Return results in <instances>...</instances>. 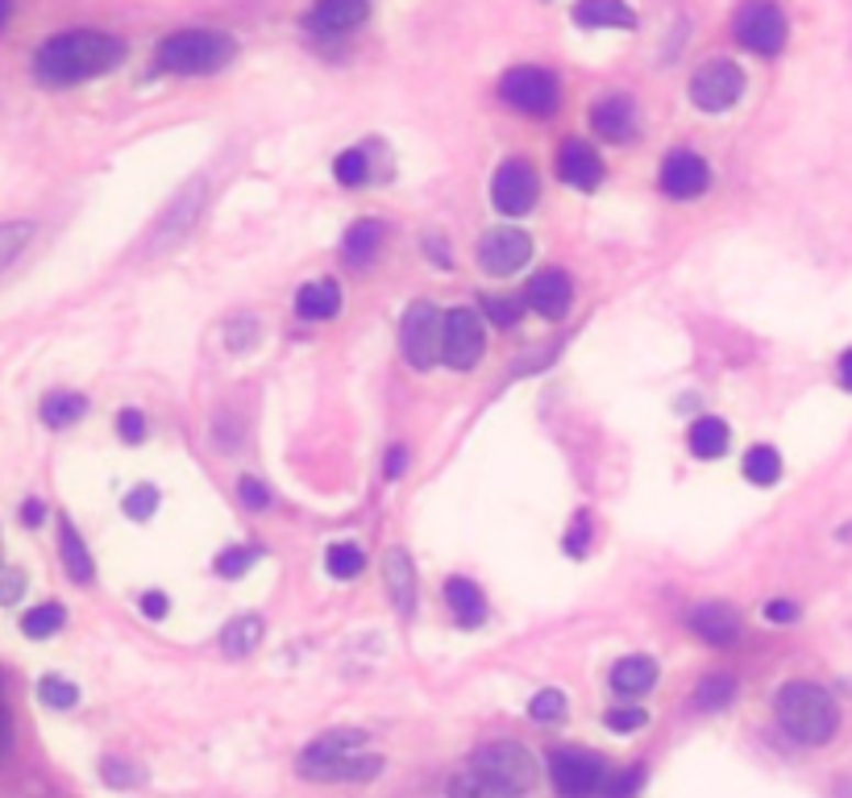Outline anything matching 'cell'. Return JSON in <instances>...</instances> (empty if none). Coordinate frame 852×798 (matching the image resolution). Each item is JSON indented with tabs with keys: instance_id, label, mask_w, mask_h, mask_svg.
Returning a JSON list of instances; mask_svg holds the SVG:
<instances>
[{
	"instance_id": "cell-1",
	"label": "cell",
	"mask_w": 852,
	"mask_h": 798,
	"mask_svg": "<svg viewBox=\"0 0 852 798\" xmlns=\"http://www.w3.org/2000/svg\"><path fill=\"white\" fill-rule=\"evenodd\" d=\"M125 58V42L117 34H100V30H71V34H55L38 46L34 55V76L51 88H71L84 79L109 76Z\"/></svg>"
},
{
	"instance_id": "cell-2",
	"label": "cell",
	"mask_w": 852,
	"mask_h": 798,
	"mask_svg": "<svg viewBox=\"0 0 852 798\" xmlns=\"http://www.w3.org/2000/svg\"><path fill=\"white\" fill-rule=\"evenodd\" d=\"M366 744L370 741L358 728L324 732L300 753V774L312 782H370L383 769V757Z\"/></svg>"
},
{
	"instance_id": "cell-3",
	"label": "cell",
	"mask_w": 852,
	"mask_h": 798,
	"mask_svg": "<svg viewBox=\"0 0 852 798\" xmlns=\"http://www.w3.org/2000/svg\"><path fill=\"white\" fill-rule=\"evenodd\" d=\"M777 723L798 744H828L840 728V707L815 683H786L777 695Z\"/></svg>"
},
{
	"instance_id": "cell-4",
	"label": "cell",
	"mask_w": 852,
	"mask_h": 798,
	"mask_svg": "<svg viewBox=\"0 0 852 798\" xmlns=\"http://www.w3.org/2000/svg\"><path fill=\"white\" fill-rule=\"evenodd\" d=\"M237 55V42L221 30H179L158 42V67L170 76H212Z\"/></svg>"
},
{
	"instance_id": "cell-5",
	"label": "cell",
	"mask_w": 852,
	"mask_h": 798,
	"mask_svg": "<svg viewBox=\"0 0 852 798\" xmlns=\"http://www.w3.org/2000/svg\"><path fill=\"white\" fill-rule=\"evenodd\" d=\"M399 345L412 370H429L445 350V312L433 304H412L399 324Z\"/></svg>"
},
{
	"instance_id": "cell-6",
	"label": "cell",
	"mask_w": 852,
	"mask_h": 798,
	"mask_svg": "<svg viewBox=\"0 0 852 798\" xmlns=\"http://www.w3.org/2000/svg\"><path fill=\"white\" fill-rule=\"evenodd\" d=\"M499 96L508 100L511 109L529 117H550L557 113V100H562V88L553 71L545 67H511L508 76L499 79Z\"/></svg>"
},
{
	"instance_id": "cell-7",
	"label": "cell",
	"mask_w": 852,
	"mask_h": 798,
	"mask_svg": "<svg viewBox=\"0 0 852 798\" xmlns=\"http://www.w3.org/2000/svg\"><path fill=\"white\" fill-rule=\"evenodd\" d=\"M732 34H737V42L744 51L770 58L786 46V18H782V9H777L774 0H749V4H740L737 21H732Z\"/></svg>"
},
{
	"instance_id": "cell-8",
	"label": "cell",
	"mask_w": 852,
	"mask_h": 798,
	"mask_svg": "<svg viewBox=\"0 0 852 798\" xmlns=\"http://www.w3.org/2000/svg\"><path fill=\"white\" fill-rule=\"evenodd\" d=\"M744 96V71L732 58H711L690 76V100L702 113H728Z\"/></svg>"
},
{
	"instance_id": "cell-9",
	"label": "cell",
	"mask_w": 852,
	"mask_h": 798,
	"mask_svg": "<svg viewBox=\"0 0 852 798\" xmlns=\"http://www.w3.org/2000/svg\"><path fill=\"white\" fill-rule=\"evenodd\" d=\"M550 778L562 798H590L607 786L604 761L583 749H557L550 757Z\"/></svg>"
},
{
	"instance_id": "cell-10",
	"label": "cell",
	"mask_w": 852,
	"mask_h": 798,
	"mask_svg": "<svg viewBox=\"0 0 852 798\" xmlns=\"http://www.w3.org/2000/svg\"><path fill=\"white\" fill-rule=\"evenodd\" d=\"M487 350V333H483V317L474 308H450L445 312V350L441 362L454 370H474Z\"/></svg>"
},
{
	"instance_id": "cell-11",
	"label": "cell",
	"mask_w": 852,
	"mask_h": 798,
	"mask_svg": "<svg viewBox=\"0 0 852 798\" xmlns=\"http://www.w3.org/2000/svg\"><path fill=\"white\" fill-rule=\"evenodd\" d=\"M536 196H541V184H536V171H532V163L524 158H508L491 179V200L499 212H508V217H524V212L536 204Z\"/></svg>"
},
{
	"instance_id": "cell-12",
	"label": "cell",
	"mask_w": 852,
	"mask_h": 798,
	"mask_svg": "<svg viewBox=\"0 0 852 798\" xmlns=\"http://www.w3.org/2000/svg\"><path fill=\"white\" fill-rule=\"evenodd\" d=\"M474 765H483V769H491L495 778H504L511 790H520V795H529L532 786H536V761L524 744L516 741H499V744H487V749H478L474 753Z\"/></svg>"
},
{
	"instance_id": "cell-13",
	"label": "cell",
	"mask_w": 852,
	"mask_h": 798,
	"mask_svg": "<svg viewBox=\"0 0 852 798\" xmlns=\"http://www.w3.org/2000/svg\"><path fill=\"white\" fill-rule=\"evenodd\" d=\"M529 258H532V237L524 229L499 225L478 242V266H483L487 275H499V279H504V275H516Z\"/></svg>"
},
{
	"instance_id": "cell-14",
	"label": "cell",
	"mask_w": 852,
	"mask_h": 798,
	"mask_svg": "<svg viewBox=\"0 0 852 798\" xmlns=\"http://www.w3.org/2000/svg\"><path fill=\"white\" fill-rule=\"evenodd\" d=\"M662 191L670 196V200H695V196H702L707 191V184H711V171H707V158L695 151H674V154H665V163H662Z\"/></svg>"
},
{
	"instance_id": "cell-15",
	"label": "cell",
	"mask_w": 852,
	"mask_h": 798,
	"mask_svg": "<svg viewBox=\"0 0 852 798\" xmlns=\"http://www.w3.org/2000/svg\"><path fill=\"white\" fill-rule=\"evenodd\" d=\"M590 130L607 137V142H616V146H624L637 137V104L628 100V96H604V100H595L590 104Z\"/></svg>"
},
{
	"instance_id": "cell-16",
	"label": "cell",
	"mask_w": 852,
	"mask_h": 798,
	"mask_svg": "<svg viewBox=\"0 0 852 798\" xmlns=\"http://www.w3.org/2000/svg\"><path fill=\"white\" fill-rule=\"evenodd\" d=\"M524 300H529L532 312H541V317H566L569 304H574V279H569L566 270H541V275H532V284L524 287Z\"/></svg>"
},
{
	"instance_id": "cell-17",
	"label": "cell",
	"mask_w": 852,
	"mask_h": 798,
	"mask_svg": "<svg viewBox=\"0 0 852 798\" xmlns=\"http://www.w3.org/2000/svg\"><path fill=\"white\" fill-rule=\"evenodd\" d=\"M557 175H562V184L578 191H590L599 188V179H604V158L590 151L587 142H566L562 151H557Z\"/></svg>"
},
{
	"instance_id": "cell-18",
	"label": "cell",
	"mask_w": 852,
	"mask_h": 798,
	"mask_svg": "<svg viewBox=\"0 0 852 798\" xmlns=\"http://www.w3.org/2000/svg\"><path fill=\"white\" fill-rule=\"evenodd\" d=\"M366 13H370L366 0H317L312 13H308V30H317V34H345V30L362 25Z\"/></svg>"
},
{
	"instance_id": "cell-19",
	"label": "cell",
	"mask_w": 852,
	"mask_h": 798,
	"mask_svg": "<svg viewBox=\"0 0 852 798\" xmlns=\"http://www.w3.org/2000/svg\"><path fill=\"white\" fill-rule=\"evenodd\" d=\"M690 628L707 645H728V641H737L740 632V611L732 603H699L690 611Z\"/></svg>"
},
{
	"instance_id": "cell-20",
	"label": "cell",
	"mask_w": 852,
	"mask_h": 798,
	"mask_svg": "<svg viewBox=\"0 0 852 798\" xmlns=\"http://www.w3.org/2000/svg\"><path fill=\"white\" fill-rule=\"evenodd\" d=\"M574 21L583 30H637V13L624 0H578L574 4Z\"/></svg>"
},
{
	"instance_id": "cell-21",
	"label": "cell",
	"mask_w": 852,
	"mask_h": 798,
	"mask_svg": "<svg viewBox=\"0 0 852 798\" xmlns=\"http://www.w3.org/2000/svg\"><path fill=\"white\" fill-rule=\"evenodd\" d=\"M653 683H657V662L644 657V653L624 657V662L611 669V690L624 695V699H641V695H649Z\"/></svg>"
},
{
	"instance_id": "cell-22",
	"label": "cell",
	"mask_w": 852,
	"mask_h": 798,
	"mask_svg": "<svg viewBox=\"0 0 852 798\" xmlns=\"http://www.w3.org/2000/svg\"><path fill=\"white\" fill-rule=\"evenodd\" d=\"M450 795L454 798H524L520 790H511L504 778H495L491 769H483V765H466L454 782H450Z\"/></svg>"
},
{
	"instance_id": "cell-23",
	"label": "cell",
	"mask_w": 852,
	"mask_h": 798,
	"mask_svg": "<svg viewBox=\"0 0 852 798\" xmlns=\"http://www.w3.org/2000/svg\"><path fill=\"white\" fill-rule=\"evenodd\" d=\"M296 312L303 321H333L341 312V287L333 279H317L296 291Z\"/></svg>"
},
{
	"instance_id": "cell-24",
	"label": "cell",
	"mask_w": 852,
	"mask_h": 798,
	"mask_svg": "<svg viewBox=\"0 0 852 798\" xmlns=\"http://www.w3.org/2000/svg\"><path fill=\"white\" fill-rule=\"evenodd\" d=\"M383 574H387V590H391L396 608L408 616L412 603H417V570H412V557L403 550H391L387 562H383Z\"/></svg>"
},
{
	"instance_id": "cell-25",
	"label": "cell",
	"mask_w": 852,
	"mask_h": 798,
	"mask_svg": "<svg viewBox=\"0 0 852 798\" xmlns=\"http://www.w3.org/2000/svg\"><path fill=\"white\" fill-rule=\"evenodd\" d=\"M445 599H450V608H454L457 624L462 628H478L483 620H487L483 590L474 587L471 578H450V583H445Z\"/></svg>"
},
{
	"instance_id": "cell-26",
	"label": "cell",
	"mask_w": 852,
	"mask_h": 798,
	"mask_svg": "<svg viewBox=\"0 0 852 798\" xmlns=\"http://www.w3.org/2000/svg\"><path fill=\"white\" fill-rule=\"evenodd\" d=\"M58 550H63V570L71 583H92V553L84 545V536L71 520H63V532H58Z\"/></svg>"
},
{
	"instance_id": "cell-27",
	"label": "cell",
	"mask_w": 852,
	"mask_h": 798,
	"mask_svg": "<svg viewBox=\"0 0 852 798\" xmlns=\"http://www.w3.org/2000/svg\"><path fill=\"white\" fill-rule=\"evenodd\" d=\"M728 450V424L720 417H699L690 424V454L695 457H723Z\"/></svg>"
},
{
	"instance_id": "cell-28",
	"label": "cell",
	"mask_w": 852,
	"mask_h": 798,
	"mask_svg": "<svg viewBox=\"0 0 852 798\" xmlns=\"http://www.w3.org/2000/svg\"><path fill=\"white\" fill-rule=\"evenodd\" d=\"M263 641V620L258 616H237L233 624L221 632V649H225L229 657H250L254 649Z\"/></svg>"
},
{
	"instance_id": "cell-29",
	"label": "cell",
	"mask_w": 852,
	"mask_h": 798,
	"mask_svg": "<svg viewBox=\"0 0 852 798\" xmlns=\"http://www.w3.org/2000/svg\"><path fill=\"white\" fill-rule=\"evenodd\" d=\"M84 412H88V399L79 396V391H55V396L42 399V420L51 429H67V424L84 420Z\"/></svg>"
},
{
	"instance_id": "cell-30",
	"label": "cell",
	"mask_w": 852,
	"mask_h": 798,
	"mask_svg": "<svg viewBox=\"0 0 852 798\" xmlns=\"http://www.w3.org/2000/svg\"><path fill=\"white\" fill-rule=\"evenodd\" d=\"M379 246H383L379 221H354L350 233H345V258H350V263H366V258H375Z\"/></svg>"
},
{
	"instance_id": "cell-31",
	"label": "cell",
	"mask_w": 852,
	"mask_h": 798,
	"mask_svg": "<svg viewBox=\"0 0 852 798\" xmlns=\"http://www.w3.org/2000/svg\"><path fill=\"white\" fill-rule=\"evenodd\" d=\"M744 478L757 483V487H774L777 478H782V457H777L774 445H753L744 454Z\"/></svg>"
},
{
	"instance_id": "cell-32",
	"label": "cell",
	"mask_w": 852,
	"mask_h": 798,
	"mask_svg": "<svg viewBox=\"0 0 852 798\" xmlns=\"http://www.w3.org/2000/svg\"><path fill=\"white\" fill-rule=\"evenodd\" d=\"M737 699V683L728 678V674H711V678H702L699 690H695V707L699 711H720Z\"/></svg>"
},
{
	"instance_id": "cell-33",
	"label": "cell",
	"mask_w": 852,
	"mask_h": 798,
	"mask_svg": "<svg viewBox=\"0 0 852 798\" xmlns=\"http://www.w3.org/2000/svg\"><path fill=\"white\" fill-rule=\"evenodd\" d=\"M67 624V611L58 608V603H42V608L34 611H25V620H21V628H25V636H55L58 628Z\"/></svg>"
},
{
	"instance_id": "cell-34",
	"label": "cell",
	"mask_w": 852,
	"mask_h": 798,
	"mask_svg": "<svg viewBox=\"0 0 852 798\" xmlns=\"http://www.w3.org/2000/svg\"><path fill=\"white\" fill-rule=\"evenodd\" d=\"M324 566H329V574H333V578H354V574H358L362 566H366V557H362L358 545L341 541V545H333V550H329Z\"/></svg>"
},
{
	"instance_id": "cell-35",
	"label": "cell",
	"mask_w": 852,
	"mask_h": 798,
	"mask_svg": "<svg viewBox=\"0 0 852 798\" xmlns=\"http://www.w3.org/2000/svg\"><path fill=\"white\" fill-rule=\"evenodd\" d=\"M333 175H338V184H345V188H358V184H366V175H370V158H366V151L338 154Z\"/></svg>"
},
{
	"instance_id": "cell-36",
	"label": "cell",
	"mask_w": 852,
	"mask_h": 798,
	"mask_svg": "<svg viewBox=\"0 0 852 798\" xmlns=\"http://www.w3.org/2000/svg\"><path fill=\"white\" fill-rule=\"evenodd\" d=\"M524 308H529V300H516V296H487V300H483L487 321L499 324V329H511V324L520 321Z\"/></svg>"
},
{
	"instance_id": "cell-37",
	"label": "cell",
	"mask_w": 852,
	"mask_h": 798,
	"mask_svg": "<svg viewBox=\"0 0 852 798\" xmlns=\"http://www.w3.org/2000/svg\"><path fill=\"white\" fill-rule=\"evenodd\" d=\"M25 237H34V225H30V221H13V225L0 229V258H4V266L18 263Z\"/></svg>"
},
{
	"instance_id": "cell-38",
	"label": "cell",
	"mask_w": 852,
	"mask_h": 798,
	"mask_svg": "<svg viewBox=\"0 0 852 798\" xmlns=\"http://www.w3.org/2000/svg\"><path fill=\"white\" fill-rule=\"evenodd\" d=\"M529 716L536 723L562 720V716H566V695H562V690H541V695H536V699L529 703Z\"/></svg>"
},
{
	"instance_id": "cell-39",
	"label": "cell",
	"mask_w": 852,
	"mask_h": 798,
	"mask_svg": "<svg viewBox=\"0 0 852 798\" xmlns=\"http://www.w3.org/2000/svg\"><path fill=\"white\" fill-rule=\"evenodd\" d=\"M42 703H51L58 707V711H67V707H76L79 703V690L67 678H42Z\"/></svg>"
},
{
	"instance_id": "cell-40",
	"label": "cell",
	"mask_w": 852,
	"mask_h": 798,
	"mask_svg": "<svg viewBox=\"0 0 852 798\" xmlns=\"http://www.w3.org/2000/svg\"><path fill=\"white\" fill-rule=\"evenodd\" d=\"M254 562H258V550L237 545V550H225L221 557H217V574H221V578H237V574H246Z\"/></svg>"
},
{
	"instance_id": "cell-41",
	"label": "cell",
	"mask_w": 852,
	"mask_h": 798,
	"mask_svg": "<svg viewBox=\"0 0 852 798\" xmlns=\"http://www.w3.org/2000/svg\"><path fill=\"white\" fill-rule=\"evenodd\" d=\"M641 786H644V769L637 765V769H624V774L607 778L604 798H637V795H641Z\"/></svg>"
},
{
	"instance_id": "cell-42",
	"label": "cell",
	"mask_w": 852,
	"mask_h": 798,
	"mask_svg": "<svg viewBox=\"0 0 852 798\" xmlns=\"http://www.w3.org/2000/svg\"><path fill=\"white\" fill-rule=\"evenodd\" d=\"M121 508H125V516H133V520H151L154 508H158V491H154V487H133Z\"/></svg>"
},
{
	"instance_id": "cell-43",
	"label": "cell",
	"mask_w": 852,
	"mask_h": 798,
	"mask_svg": "<svg viewBox=\"0 0 852 798\" xmlns=\"http://www.w3.org/2000/svg\"><path fill=\"white\" fill-rule=\"evenodd\" d=\"M644 723H649V716H644L641 707H616V711H607V728H611V732H620V736H628V732H641Z\"/></svg>"
},
{
	"instance_id": "cell-44",
	"label": "cell",
	"mask_w": 852,
	"mask_h": 798,
	"mask_svg": "<svg viewBox=\"0 0 852 798\" xmlns=\"http://www.w3.org/2000/svg\"><path fill=\"white\" fill-rule=\"evenodd\" d=\"M117 433H121V441H142L146 437V417L133 412V408H125V412L117 417Z\"/></svg>"
},
{
	"instance_id": "cell-45",
	"label": "cell",
	"mask_w": 852,
	"mask_h": 798,
	"mask_svg": "<svg viewBox=\"0 0 852 798\" xmlns=\"http://www.w3.org/2000/svg\"><path fill=\"white\" fill-rule=\"evenodd\" d=\"M237 495H242V503L254 508V512H263L266 503H270V491H266L258 478H242V483H237Z\"/></svg>"
},
{
	"instance_id": "cell-46",
	"label": "cell",
	"mask_w": 852,
	"mask_h": 798,
	"mask_svg": "<svg viewBox=\"0 0 852 798\" xmlns=\"http://www.w3.org/2000/svg\"><path fill=\"white\" fill-rule=\"evenodd\" d=\"M100 769H104V778H109V786H117V790H121V786H133V782L142 778L137 769H130V765H121V761H117V757H104V765H100Z\"/></svg>"
},
{
	"instance_id": "cell-47",
	"label": "cell",
	"mask_w": 852,
	"mask_h": 798,
	"mask_svg": "<svg viewBox=\"0 0 852 798\" xmlns=\"http://www.w3.org/2000/svg\"><path fill=\"white\" fill-rule=\"evenodd\" d=\"M587 532H590L587 512H578V520H574V532L566 536V553H569V557H583V553H587Z\"/></svg>"
},
{
	"instance_id": "cell-48",
	"label": "cell",
	"mask_w": 852,
	"mask_h": 798,
	"mask_svg": "<svg viewBox=\"0 0 852 798\" xmlns=\"http://www.w3.org/2000/svg\"><path fill=\"white\" fill-rule=\"evenodd\" d=\"M167 611H170V599L163 590H146V595H142V616H146V620H163Z\"/></svg>"
},
{
	"instance_id": "cell-49",
	"label": "cell",
	"mask_w": 852,
	"mask_h": 798,
	"mask_svg": "<svg viewBox=\"0 0 852 798\" xmlns=\"http://www.w3.org/2000/svg\"><path fill=\"white\" fill-rule=\"evenodd\" d=\"M765 620H770V624H795V620H798V603L774 599V603H765Z\"/></svg>"
},
{
	"instance_id": "cell-50",
	"label": "cell",
	"mask_w": 852,
	"mask_h": 798,
	"mask_svg": "<svg viewBox=\"0 0 852 798\" xmlns=\"http://www.w3.org/2000/svg\"><path fill=\"white\" fill-rule=\"evenodd\" d=\"M403 470H408V450H403V445L387 450V466H383V475H387V478H399Z\"/></svg>"
},
{
	"instance_id": "cell-51",
	"label": "cell",
	"mask_w": 852,
	"mask_h": 798,
	"mask_svg": "<svg viewBox=\"0 0 852 798\" xmlns=\"http://www.w3.org/2000/svg\"><path fill=\"white\" fill-rule=\"evenodd\" d=\"M18 595H21V570L9 566V570H4V590H0V599H4V603H18Z\"/></svg>"
},
{
	"instance_id": "cell-52",
	"label": "cell",
	"mask_w": 852,
	"mask_h": 798,
	"mask_svg": "<svg viewBox=\"0 0 852 798\" xmlns=\"http://www.w3.org/2000/svg\"><path fill=\"white\" fill-rule=\"evenodd\" d=\"M424 250H429V254H436V266H445V270L454 266V258L445 254V242H441V237H424Z\"/></svg>"
},
{
	"instance_id": "cell-53",
	"label": "cell",
	"mask_w": 852,
	"mask_h": 798,
	"mask_svg": "<svg viewBox=\"0 0 852 798\" xmlns=\"http://www.w3.org/2000/svg\"><path fill=\"white\" fill-rule=\"evenodd\" d=\"M42 516H46V508H42L38 499H30V503H25V508H21V520H25V524H30V529H38V524H42Z\"/></svg>"
},
{
	"instance_id": "cell-54",
	"label": "cell",
	"mask_w": 852,
	"mask_h": 798,
	"mask_svg": "<svg viewBox=\"0 0 852 798\" xmlns=\"http://www.w3.org/2000/svg\"><path fill=\"white\" fill-rule=\"evenodd\" d=\"M840 387L852 391V350H844V358H840Z\"/></svg>"
}]
</instances>
